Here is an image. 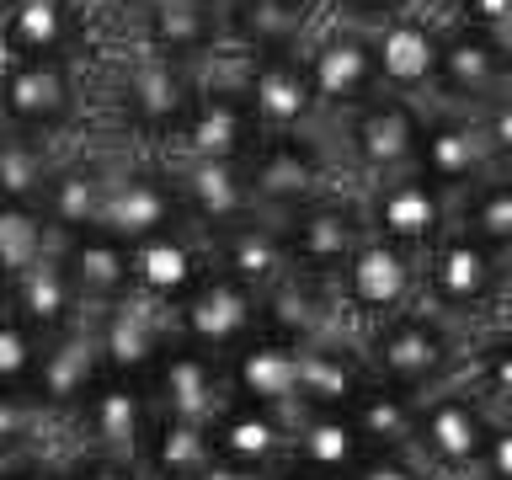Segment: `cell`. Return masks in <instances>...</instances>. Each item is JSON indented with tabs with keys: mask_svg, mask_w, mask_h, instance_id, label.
Returning <instances> with one entry per match:
<instances>
[{
	"mask_svg": "<svg viewBox=\"0 0 512 480\" xmlns=\"http://www.w3.org/2000/svg\"><path fill=\"white\" fill-rule=\"evenodd\" d=\"M128 118H134L139 134H155V139H176V128H182L192 96H198V80H192L187 64H176L166 54H144L134 59V70H128Z\"/></svg>",
	"mask_w": 512,
	"mask_h": 480,
	"instance_id": "28",
	"label": "cell"
},
{
	"mask_svg": "<svg viewBox=\"0 0 512 480\" xmlns=\"http://www.w3.org/2000/svg\"><path fill=\"white\" fill-rule=\"evenodd\" d=\"M352 422L368 438V448H416V422H422V395L395 390L384 379H368L352 400Z\"/></svg>",
	"mask_w": 512,
	"mask_h": 480,
	"instance_id": "36",
	"label": "cell"
},
{
	"mask_svg": "<svg viewBox=\"0 0 512 480\" xmlns=\"http://www.w3.org/2000/svg\"><path fill=\"white\" fill-rule=\"evenodd\" d=\"M208 256H214L219 272H230V278H240L246 288H256V294H272L278 283L294 278L283 224L267 219V214H256L246 224H235V230L214 235V240H208Z\"/></svg>",
	"mask_w": 512,
	"mask_h": 480,
	"instance_id": "30",
	"label": "cell"
},
{
	"mask_svg": "<svg viewBox=\"0 0 512 480\" xmlns=\"http://www.w3.org/2000/svg\"><path fill=\"white\" fill-rule=\"evenodd\" d=\"M144 390H150L155 411L208 427L224 411V400H230V374H224V358L171 336L166 352L155 358V368L144 374Z\"/></svg>",
	"mask_w": 512,
	"mask_h": 480,
	"instance_id": "14",
	"label": "cell"
},
{
	"mask_svg": "<svg viewBox=\"0 0 512 480\" xmlns=\"http://www.w3.org/2000/svg\"><path fill=\"white\" fill-rule=\"evenodd\" d=\"M91 326H96V347H102V368L118 379H144L176 336L171 310H160V304L139 299V294L107 304L102 315H91Z\"/></svg>",
	"mask_w": 512,
	"mask_h": 480,
	"instance_id": "24",
	"label": "cell"
},
{
	"mask_svg": "<svg viewBox=\"0 0 512 480\" xmlns=\"http://www.w3.org/2000/svg\"><path fill=\"white\" fill-rule=\"evenodd\" d=\"M336 16H352V22H384V16H395V11H411V6H422V0H331Z\"/></svg>",
	"mask_w": 512,
	"mask_h": 480,
	"instance_id": "50",
	"label": "cell"
},
{
	"mask_svg": "<svg viewBox=\"0 0 512 480\" xmlns=\"http://www.w3.org/2000/svg\"><path fill=\"white\" fill-rule=\"evenodd\" d=\"M139 464L150 480H203L214 470V432L203 422H182V416L155 411V427L144 438Z\"/></svg>",
	"mask_w": 512,
	"mask_h": 480,
	"instance_id": "35",
	"label": "cell"
},
{
	"mask_svg": "<svg viewBox=\"0 0 512 480\" xmlns=\"http://www.w3.org/2000/svg\"><path fill=\"white\" fill-rule=\"evenodd\" d=\"M70 43V6L64 0H16L0 16L6 59H59Z\"/></svg>",
	"mask_w": 512,
	"mask_h": 480,
	"instance_id": "37",
	"label": "cell"
},
{
	"mask_svg": "<svg viewBox=\"0 0 512 480\" xmlns=\"http://www.w3.org/2000/svg\"><path fill=\"white\" fill-rule=\"evenodd\" d=\"M70 480H150V475H144V464H128V459L80 448V454L70 459Z\"/></svg>",
	"mask_w": 512,
	"mask_h": 480,
	"instance_id": "47",
	"label": "cell"
},
{
	"mask_svg": "<svg viewBox=\"0 0 512 480\" xmlns=\"http://www.w3.org/2000/svg\"><path fill=\"white\" fill-rule=\"evenodd\" d=\"M59 251V235L48 224L43 208L32 203H0V283H16L27 267H38L43 256Z\"/></svg>",
	"mask_w": 512,
	"mask_h": 480,
	"instance_id": "39",
	"label": "cell"
},
{
	"mask_svg": "<svg viewBox=\"0 0 512 480\" xmlns=\"http://www.w3.org/2000/svg\"><path fill=\"white\" fill-rule=\"evenodd\" d=\"M240 91L262 134H304L320 118L304 54H240Z\"/></svg>",
	"mask_w": 512,
	"mask_h": 480,
	"instance_id": "15",
	"label": "cell"
},
{
	"mask_svg": "<svg viewBox=\"0 0 512 480\" xmlns=\"http://www.w3.org/2000/svg\"><path fill=\"white\" fill-rule=\"evenodd\" d=\"M443 6H448V0H443Z\"/></svg>",
	"mask_w": 512,
	"mask_h": 480,
	"instance_id": "60",
	"label": "cell"
},
{
	"mask_svg": "<svg viewBox=\"0 0 512 480\" xmlns=\"http://www.w3.org/2000/svg\"><path fill=\"white\" fill-rule=\"evenodd\" d=\"M214 432V459L235 464V470H256V475H272L278 464L288 459V438H294V416L272 411V406H256V400H240L230 395L224 411L208 422Z\"/></svg>",
	"mask_w": 512,
	"mask_h": 480,
	"instance_id": "25",
	"label": "cell"
},
{
	"mask_svg": "<svg viewBox=\"0 0 512 480\" xmlns=\"http://www.w3.org/2000/svg\"><path fill=\"white\" fill-rule=\"evenodd\" d=\"M6 294H11V310L22 315L27 326L43 336V342H48V336H59V331H70V326H80V320H91L59 251L43 256L38 267H27L22 278L6 288Z\"/></svg>",
	"mask_w": 512,
	"mask_h": 480,
	"instance_id": "32",
	"label": "cell"
},
{
	"mask_svg": "<svg viewBox=\"0 0 512 480\" xmlns=\"http://www.w3.org/2000/svg\"><path fill=\"white\" fill-rule=\"evenodd\" d=\"M262 144V128L251 118V102L240 86H214L198 80L182 128H176V160H224V166H246Z\"/></svg>",
	"mask_w": 512,
	"mask_h": 480,
	"instance_id": "12",
	"label": "cell"
},
{
	"mask_svg": "<svg viewBox=\"0 0 512 480\" xmlns=\"http://www.w3.org/2000/svg\"><path fill=\"white\" fill-rule=\"evenodd\" d=\"M368 454H374V448H368V438L358 432V422H352V411H294L288 459L304 464V470L347 480Z\"/></svg>",
	"mask_w": 512,
	"mask_h": 480,
	"instance_id": "33",
	"label": "cell"
},
{
	"mask_svg": "<svg viewBox=\"0 0 512 480\" xmlns=\"http://www.w3.org/2000/svg\"><path fill=\"white\" fill-rule=\"evenodd\" d=\"M326 294L336 304V326L352 320V331L363 336L368 326H379V320L422 304V256L395 246V240L368 235Z\"/></svg>",
	"mask_w": 512,
	"mask_h": 480,
	"instance_id": "3",
	"label": "cell"
},
{
	"mask_svg": "<svg viewBox=\"0 0 512 480\" xmlns=\"http://www.w3.org/2000/svg\"><path fill=\"white\" fill-rule=\"evenodd\" d=\"M214 6H224V11H230V6H240V0H214Z\"/></svg>",
	"mask_w": 512,
	"mask_h": 480,
	"instance_id": "54",
	"label": "cell"
},
{
	"mask_svg": "<svg viewBox=\"0 0 512 480\" xmlns=\"http://www.w3.org/2000/svg\"><path fill=\"white\" fill-rule=\"evenodd\" d=\"M454 480H486V475H480V470H475V475H454Z\"/></svg>",
	"mask_w": 512,
	"mask_h": 480,
	"instance_id": "55",
	"label": "cell"
},
{
	"mask_svg": "<svg viewBox=\"0 0 512 480\" xmlns=\"http://www.w3.org/2000/svg\"><path fill=\"white\" fill-rule=\"evenodd\" d=\"M75 112V80L64 59H6L0 70V128L16 134H59Z\"/></svg>",
	"mask_w": 512,
	"mask_h": 480,
	"instance_id": "16",
	"label": "cell"
},
{
	"mask_svg": "<svg viewBox=\"0 0 512 480\" xmlns=\"http://www.w3.org/2000/svg\"><path fill=\"white\" fill-rule=\"evenodd\" d=\"M507 48H512V38H507Z\"/></svg>",
	"mask_w": 512,
	"mask_h": 480,
	"instance_id": "58",
	"label": "cell"
},
{
	"mask_svg": "<svg viewBox=\"0 0 512 480\" xmlns=\"http://www.w3.org/2000/svg\"><path fill=\"white\" fill-rule=\"evenodd\" d=\"M48 427H54V416L32 390H0V459L32 454Z\"/></svg>",
	"mask_w": 512,
	"mask_h": 480,
	"instance_id": "42",
	"label": "cell"
},
{
	"mask_svg": "<svg viewBox=\"0 0 512 480\" xmlns=\"http://www.w3.org/2000/svg\"><path fill=\"white\" fill-rule=\"evenodd\" d=\"M422 304L454 320L459 331H486V320L507 304V251L486 246L480 235L454 224L422 256Z\"/></svg>",
	"mask_w": 512,
	"mask_h": 480,
	"instance_id": "2",
	"label": "cell"
},
{
	"mask_svg": "<svg viewBox=\"0 0 512 480\" xmlns=\"http://www.w3.org/2000/svg\"><path fill=\"white\" fill-rule=\"evenodd\" d=\"M134 251V294L160 304V310H176L182 299H192L208 272H214V256H208V240L182 224V230H166V235H150L139 240Z\"/></svg>",
	"mask_w": 512,
	"mask_h": 480,
	"instance_id": "22",
	"label": "cell"
},
{
	"mask_svg": "<svg viewBox=\"0 0 512 480\" xmlns=\"http://www.w3.org/2000/svg\"><path fill=\"white\" fill-rule=\"evenodd\" d=\"M459 379L486 400L496 416H512V326H486L464 347Z\"/></svg>",
	"mask_w": 512,
	"mask_h": 480,
	"instance_id": "38",
	"label": "cell"
},
{
	"mask_svg": "<svg viewBox=\"0 0 512 480\" xmlns=\"http://www.w3.org/2000/svg\"><path fill=\"white\" fill-rule=\"evenodd\" d=\"M363 214L379 240H395V246H406L416 256H427L454 230V198L438 182H427L422 171H400L390 182H368Z\"/></svg>",
	"mask_w": 512,
	"mask_h": 480,
	"instance_id": "10",
	"label": "cell"
},
{
	"mask_svg": "<svg viewBox=\"0 0 512 480\" xmlns=\"http://www.w3.org/2000/svg\"><path fill=\"white\" fill-rule=\"evenodd\" d=\"M486 480H512V416H496L491 443H486V464H480Z\"/></svg>",
	"mask_w": 512,
	"mask_h": 480,
	"instance_id": "49",
	"label": "cell"
},
{
	"mask_svg": "<svg viewBox=\"0 0 512 480\" xmlns=\"http://www.w3.org/2000/svg\"><path fill=\"white\" fill-rule=\"evenodd\" d=\"M75 422H80V432H86L91 454H112V459L139 464L144 438H150V427H155V400H150V390H144V379L102 374V384L86 395V406H80Z\"/></svg>",
	"mask_w": 512,
	"mask_h": 480,
	"instance_id": "20",
	"label": "cell"
},
{
	"mask_svg": "<svg viewBox=\"0 0 512 480\" xmlns=\"http://www.w3.org/2000/svg\"><path fill=\"white\" fill-rule=\"evenodd\" d=\"M102 347H96V326L80 320V326L59 331L43 342V358H38V379H32V395L43 400V411L54 422H70L86 406V395L102 384Z\"/></svg>",
	"mask_w": 512,
	"mask_h": 480,
	"instance_id": "23",
	"label": "cell"
},
{
	"mask_svg": "<svg viewBox=\"0 0 512 480\" xmlns=\"http://www.w3.org/2000/svg\"><path fill=\"white\" fill-rule=\"evenodd\" d=\"M203 480H267V475H256V470H235V464H224V459H214V470H208Z\"/></svg>",
	"mask_w": 512,
	"mask_h": 480,
	"instance_id": "52",
	"label": "cell"
},
{
	"mask_svg": "<svg viewBox=\"0 0 512 480\" xmlns=\"http://www.w3.org/2000/svg\"><path fill=\"white\" fill-rule=\"evenodd\" d=\"M267 480H331V475H320V470H304V464L283 459V464H278V470H272Z\"/></svg>",
	"mask_w": 512,
	"mask_h": 480,
	"instance_id": "51",
	"label": "cell"
},
{
	"mask_svg": "<svg viewBox=\"0 0 512 480\" xmlns=\"http://www.w3.org/2000/svg\"><path fill=\"white\" fill-rule=\"evenodd\" d=\"M43 358V336L16 310H0V390H32Z\"/></svg>",
	"mask_w": 512,
	"mask_h": 480,
	"instance_id": "43",
	"label": "cell"
},
{
	"mask_svg": "<svg viewBox=\"0 0 512 480\" xmlns=\"http://www.w3.org/2000/svg\"><path fill=\"white\" fill-rule=\"evenodd\" d=\"M475 118H480V128H486V144H491L496 166H507V171H512V91H507V96H496L491 107H480Z\"/></svg>",
	"mask_w": 512,
	"mask_h": 480,
	"instance_id": "46",
	"label": "cell"
},
{
	"mask_svg": "<svg viewBox=\"0 0 512 480\" xmlns=\"http://www.w3.org/2000/svg\"><path fill=\"white\" fill-rule=\"evenodd\" d=\"M320 0H240L230 6V48L240 54H299L310 43Z\"/></svg>",
	"mask_w": 512,
	"mask_h": 480,
	"instance_id": "31",
	"label": "cell"
},
{
	"mask_svg": "<svg viewBox=\"0 0 512 480\" xmlns=\"http://www.w3.org/2000/svg\"><path fill=\"white\" fill-rule=\"evenodd\" d=\"M0 288H6V283H0Z\"/></svg>",
	"mask_w": 512,
	"mask_h": 480,
	"instance_id": "59",
	"label": "cell"
},
{
	"mask_svg": "<svg viewBox=\"0 0 512 480\" xmlns=\"http://www.w3.org/2000/svg\"><path fill=\"white\" fill-rule=\"evenodd\" d=\"M496 411L480 400L464 379L443 384V390L422 395V422H416V454L438 480L475 475L486 464Z\"/></svg>",
	"mask_w": 512,
	"mask_h": 480,
	"instance_id": "7",
	"label": "cell"
},
{
	"mask_svg": "<svg viewBox=\"0 0 512 480\" xmlns=\"http://www.w3.org/2000/svg\"><path fill=\"white\" fill-rule=\"evenodd\" d=\"M304 54V70H310V91H315V107L326 118H347L358 112L363 102H374L384 91L379 86V59H374V38H368L363 22L352 16H326L310 43L299 48Z\"/></svg>",
	"mask_w": 512,
	"mask_h": 480,
	"instance_id": "5",
	"label": "cell"
},
{
	"mask_svg": "<svg viewBox=\"0 0 512 480\" xmlns=\"http://www.w3.org/2000/svg\"><path fill=\"white\" fill-rule=\"evenodd\" d=\"M379 59V86L390 96H411V102H432L438 86V48H443V22L422 16V6L395 11L384 22H368Z\"/></svg>",
	"mask_w": 512,
	"mask_h": 480,
	"instance_id": "13",
	"label": "cell"
},
{
	"mask_svg": "<svg viewBox=\"0 0 512 480\" xmlns=\"http://www.w3.org/2000/svg\"><path fill=\"white\" fill-rule=\"evenodd\" d=\"M246 176H251L256 208H262L267 219H283V214H294V208L315 203L320 192H331L326 144L310 139V134H262L256 155L246 160Z\"/></svg>",
	"mask_w": 512,
	"mask_h": 480,
	"instance_id": "11",
	"label": "cell"
},
{
	"mask_svg": "<svg viewBox=\"0 0 512 480\" xmlns=\"http://www.w3.org/2000/svg\"><path fill=\"white\" fill-rule=\"evenodd\" d=\"M347 480H438L416 448H374Z\"/></svg>",
	"mask_w": 512,
	"mask_h": 480,
	"instance_id": "44",
	"label": "cell"
},
{
	"mask_svg": "<svg viewBox=\"0 0 512 480\" xmlns=\"http://www.w3.org/2000/svg\"><path fill=\"white\" fill-rule=\"evenodd\" d=\"M416 171H422L427 182H438L448 198H459V192H470L480 176H491L496 155H491L486 128H480L475 112L432 107L427 128H422V150H416Z\"/></svg>",
	"mask_w": 512,
	"mask_h": 480,
	"instance_id": "19",
	"label": "cell"
},
{
	"mask_svg": "<svg viewBox=\"0 0 512 480\" xmlns=\"http://www.w3.org/2000/svg\"><path fill=\"white\" fill-rule=\"evenodd\" d=\"M267 326V294H256L230 272H208V278L192 288V299H182L171 310V331L176 342H192L214 358H230L235 347H246L256 331Z\"/></svg>",
	"mask_w": 512,
	"mask_h": 480,
	"instance_id": "9",
	"label": "cell"
},
{
	"mask_svg": "<svg viewBox=\"0 0 512 480\" xmlns=\"http://www.w3.org/2000/svg\"><path fill=\"white\" fill-rule=\"evenodd\" d=\"M507 91H512V48H507V38L443 16V48H438V86H432V102L459 107V112H480Z\"/></svg>",
	"mask_w": 512,
	"mask_h": 480,
	"instance_id": "8",
	"label": "cell"
},
{
	"mask_svg": "<svg viewBox=\"0 0 512 480\" xmlns=\"http://www.w3.org/2000/svg\"><path fill=\"white\" fill-rule=\"evenodd\" d=\"M0 480H70V459H48L43 448L0 459Z\"/></svg>",
	"mask_w": 512,
	"mask_h": 480,
	"instance_id": "48",
	"label": "cell"
},
{
	"mask_svg": "<svg viewBox=\"0 0 512 480\" xmlns=\"http://www.w3.org/2000/svg\"><path fill=\"white\" fill-rule=\"evenodd\" d=\"M54 176V160L32 134L0 128V203H43V187Z\"/></svg>",
	"mask_w": 512,
	"mask_h": 480,
	"instance_id": "41",
	"label": "cell"
},
{
	"mask_svg": "<svg viewBox=\"0 0 512 480\" xmlns=\"http://www.w3.org/2000/svg\"><path fill=\"white\" fill-rule=\"evenodd\" d=\"M11 6H16V0H0V16H6V11H11Z\"/></svg>",
	"mask_w": 512,
	"mask_h": 480,
	"instance_id": "56",
	"label": "cell"
},
{
	"mask_svg": "<svg viewBox=\"0 0 512 480\" xmlns=\"http://www.w3.org/2000/svg\"><path fill=\"white\" fill-rule=\"evenodd\" d=\"M283 240H288V262H294V278L331 288L342 278V267L352 262V251L363 246L368 235V214H363V192H320L315 203L283 214Z\"/></svg>",
	"mask_w": 512,
	"mask_h": 480,
	"instance_id": "4",
	"label": "cell"
},
{
	"mask_svg": "<svg viewBox=\"0 0 512 480\" xmlns=\"http://www.w3.org/2000/svg\"><path fill=\"white\" fill-rule=\"evenodd\" d=\"M107 187L112 176L102 166H91V160H64V166H54V176H48L43 187V214L48 224H54V235H80L91 230V224H102V203H107Z\"/></svg>",
	"mask_w": 512,
	"mask_h": 480,
	"instance_id": "34",
	"label": "cell"
},
{
	"mask_svg": "<svg viewBox=\"0 0 512 480\" xmlns=\"http://www.w3.org/2000/svg\"><path fill=\"white\" fill-rule=\"evenodd\" d=\"M187 214H182V198H176V182H171V166H134V171H118L107 187V203H102V230H112L128 246L150 235H166V230H182Z\"/></svg>",
	"mask_w": 512,
	"mask_h": 480,
	"instance_id": "21",
	"label": "cell"
},
{
	"mask_svg": "<svg viewBox=\"0 0 512 480\" xmlns=\"http://www.w3.org/2000/svg\"><path fill=\"white\" fill-rule=\"evenodd\" d=\"M448 16L496 32V38H512V0H448Z\"/></svg>",
	"mask_w": 512,
	"mask_h": 480,
	"instance_id": "45",
	"label": "cell"
},
{
	"mask_svg": "<svg viewBox=\"0 0 512 480\" xmlns=\"http://www.w3.org/2000/svg\"><path fill=\"white\" fill-rule=\"evenodd\" d=\"M454 224L480 235L496 251H512V171L496 166L491 176H480L470 192L454 198Z\"/></svg>",
	"mask_w": 512,
	"mask_h": 480,
	"instance_id": "40",
	"label": "cell"
},
{
	"mask_svg": "<svg viewBox=\"0 0 512 480\" xmlns=\"http://www.w3.org/2000/svg\"><path fill=\"white\" fill-rule=\"evenodd\" d=\"M139 6H155V0H139Z\"/></svg>",
	"mask_w": 512,
	"mask_h": 480,
	"instance_id": "57",
	"label": "cell"
},
{
	"mask_svg": "<svg viewBox=\"0 0 512 480\" xmlns=\"http://www.w3.org/2000/svg\"><path fill=\"white\" fill-rule=\"evenodd\" d=\"M224 374H230V395L294 416L299 411V374H304V336L262 326L246 347H235L224 358Z\"/></svg>",
	"mask_w": 512,
	"mask_h": 480,
	"instance_id": "17",
	"label": "cell"
},
{
	"mask_svg": "<svg viewBox=\"0 0 512 480\" xmlns=\"http://www.w3.org/2000/svg\"><path fill=\"white\" fill-rule=\"evenodd\" d=\"M59 256H64V267H70V278L80 288L86 315H102L107 304L134 294V251H128V240L102 230V224H91V230H80V235H64Z\"/></svg>",
	"mask_w": 512,
	"mask_h": 480,
	"instance_id": "27",
	"label": "cell"
},
{
	"mask_svg": "<svg viewBox=\"0 0 512 480\" xmlns=\"http://www.w3.org/2000/svg\"><path fill=\"white\" fill-rule=\"evenodd\" d=\"M374 379L358 336L326 331L304 342V374H299V411H347L358 390Z\"/></svg>",
	"mask_w": 512,
	"mask_h": 480,
	"instance_id": "29",
	"label": "cell"
},
{
	"mask_svg": "<svg viewBox=\"0 0 512 480\" xmlns=\"http://www.w3.org/2000/svg\"><path fill=\"white\" fill-rule=\"evenodd\" d=\"M422 128H427V102L390 96V91H379L374 102L347 112L342 118V150H347L352 176H363V187H368V182H390L400 171H416Z\"/></svg>",
	"mask_w": 512,
	"mask_h": 480,
	"instance_id": "6",
	"label": "cell"
},
{
	"mask_svg": "<svg viewBox=\"0 0 512 480\" xmlns=\"http://www.w3.org/2000/svg\"><path fill=\"white\" fill-rule=\"evenodd\" d=\"M358 347L374 379L395 384V390H411V395H432L459 379L470 336L454 320H443L438 310H427V304H411V310L368 326L358 336Z\"/></svg>",
	"mask_w": 512,
	"mask_h": 480,
	"instance_id": "1",
	"label": "cell"
},
{
	"mask_svg": "<svg viewBox=\"0 0 512 480\" xmlns=\"http://www.w3.org/2000/svg\"><path fill=\"white\" fill-rule=\"evenodd\" d=\"M224 43H230V11L214 0H155V6H144V48L150 54H166L192 70L198 59H214Z\"/></svg>",
	"mask_w": 512,
	"mask_h": 480,
	"instance_id": "26",
	"label": "cell"
},
{
	"mask_svg": "<svg viewBox=\"0 0 512 480\" xmlns=\"http://www.w3.org/2000/svg\"><path fill=\"white\" fill-rule=\"evenodd\" d=\"M507 304H512V251H507Z\"/></svg>",
	"mask_w": 512,
	"mask_h": 480,
	"instance_id": "53",
	"label": "cell"
},
{
	"mask_svg": "<svg viewBox=\"0 0 512 480\" xmlns=\"http://www.w3.org/2000/svg\"><path fill=\"white\" fill-rule=\"evenodd\" d=\"M171 182H176V198H182L187 224L203 240H214V235H224V230H235V224L262 214L246 166H224V160H176L171 155Z\"/></svg>",
	"mask_w": 512,
	"mask_h": 480,
	"instance_id": "18",
	"label": "cell"
}]
</instances>
